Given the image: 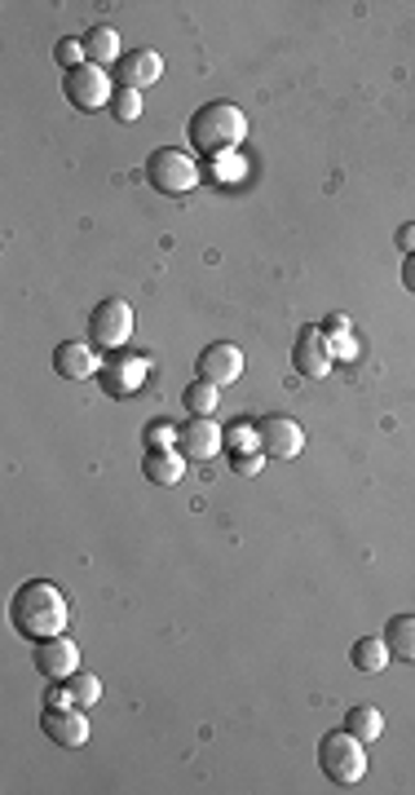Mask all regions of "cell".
<instances>
[{
	"instance_id": "obj_15",
	"label": "cell",
	"mask_w": 415,
	"mask_h": 795,
	"mask_svg": "<svg viewBox=\"0 0 415 795\" xmlns=\"http://www.w3.org/2000/svg\"><path fill=\"white\" fill-rule=\"evenodd\" d=\"M54 371H58L63 380H89V375H98L102 367H98L94 345H85V340H63V345L54 349Z\"/></svg>"
},
{
	"instance_id": "obj_5",
	"label": "cell",
	"mask_w": 415,
	"mask_h": 795,
	"mask_svg": "<svg viewBox=\"0 0 415 795\" xmlns=\"http://www.w3.org/2000/svg\"><path fill=\"white\" fill-rule=\"evenodd\" d=\"M133 327H138V314H133V305L120 301V296L94 305V314H89V336H94V345H98V349H111V353L129 345Z\"/></svg>"
},
{
	"instance_id": "obj_14",
	"label": "cell",
	"mask_w": 415,
	"mask_h": 795,
	"mask_svg": "<svg viewBox=\"0 0 415 795\" xmlns=\"http://www.w3.org/2000/svg\"><path fill=\"white\" fill-rule=\"evenodd\" d=\"M160 76H164V58L155 54V50H133V54H124L120 63H116V80L124 85V89H151V85H160Z\"/></svg>"
},
{
	"instance_id": "obj_2",
	"label": "cell",
	"mask_w": 415,
	"mask_h": 795,
	"mask_svg": "<svg viewBox=\"0 0 415 795\" xmlns=\"http://www.w3.org/2000/svg\"><path fill=\"white\" fill-rule=\"evenodd\" d=\"M186 138L199 155H230L248 142V116L243 107L234 102H204L190 124H186Z\"/></svg>"
},
{
	"instance_id": "obj_21",
	"label": "cell",
	"mask_w": 415,
	"mask_h": 795,
	"mask_svg": "<svg viewBox=\"0 0 415 795\" xmlns=\"http://www.w3.org/2000/svg\"><path fill=\"white\" fill-rule=\"evenodd\" d=\"M182 403H186V412H190V416H212V412H217V403H221V393H217V384L195 380V384H186Z\"/></svg>"
},
{
	"instance_id": "obj_12",
	"label": "cell",
	"mask_w": 415,
	"mask_h": 795,
	"mask_svg": "<svg viewBox=\"0 0 415 795\" xmlns=\"http://www.w3.org/2000/svg\"><path fill=\"white\" fill-rule=\"evenodd\" d=\"M199 380H208V384H234L239 375H243V349L239 345H230V340H217V345H204V353H199Z\"/></svg>"
},
{
	"instance_id": "obj_4",
	"label": "cell",
	"mask_w": 415,
	"mask_h": 795,
	"mask_svg": "<svg viewBox=\"0 0 415 795\" xmlns=\"http://www.w3.org/2000/svg\"><path fill=\"white\" fill-rule=\"evenodd\" d=\"M146 182L160 195H190L199 186V164H195V155H186L177 146H155L146 160Z\"/></svg>"
},
{
	"instance_id": "obj_10",
	"label": "cell",
	"mask_w": 415,
	"mask_h": 795,
	"mask_svg": "<svg viewBox=\"0 0 415 795\" xmlns=\"http://www.w3.org/2000/svg\"><path fill=\"white\" fill-rule=\"evenodd\" d=\"M41 729H45V738H50L54 747H63V751H76V747L89 742V716H85V707H76V703H72V707L45 703Z\"/></svg>"
},
{
	"instance_id": "obj_8",
	"label": "cell",
	"mask_w": 415,
	"mask_h": 795,
	"mask_svg": "<svg viewBox=\"0 0 415 795\" xmlns=\"http://www.w3.org/2000/svg\"><path fill=\"white\" fill-rule=\"evenodd\" d=\"M292 367L296 375L305 380H323L331 367H336V353H331V340L323 336V327H301L296 340H292Z\"/></svg>"
},
{
	"instance_id": "obj_18",
	"label": "cell",
	"mask_w": 415,
	"mask_h": 795,
	"mask_svg": "<svg viewBox=\"0 0 415 795\" xmlns=\"http://www.w3.org/2000/svg\"><path fill=\"white\" fill-rule=\"evenodd\" d=\"M349 658H353V667L358 672H367V676H380L384 667H389V645H384V636H358L353 645H349Z\"/></svg>"
},
{
	"instance_id": "obj_1",
	"label": "cell",
	"mask_w": 415,
	"mask_h": 795,
	"mask_svg": "<svg viewBox=\"0 0 415 795\" xmlns=\"http://www.w3.org/2000/svg\"><path fill=\"white\" fill-rule=\"evenodd\" d=\"M10 619H14V632L36 645V641H50V636H63V632H67L72 601H67V592L54 588L50 579H32V584H23V588L14 592Z\"/></svg>"
},
{
	"instance_id": "obj_13",
	"label": "cell",
	"mask_w": 415,
	"mask_h": 795,
	"mask_svg": "<svg viewBox=\"0 0 415 795\" xmlns=\"http://www.w3.org/2000/svg\"><path fill=\"white\" fill-rule=\"evenodd\" d=\"M226 447V429L212 421V416H190V425H182V438H177V451L186 460H199L208 465L217 451Z\"/></svg>"
},
{
	"instance_id": "obj_22",
	"label": "cell",
	"mask_w": 415,
	"mask_h": 795,
	"mask_svg": "<svg viewBox=\"0 0 415 795\" xmlns=\"http://www.w3.org/2000/svg\"><path fill=\"white\" fill-rule=\"evenodd\" d=\"M67 689H72V703L76 707H98V698H102V680L94 676V672H76L72 680H67Z\"/></svg>"
},
{
	"instance_id": "obj_24",
	"label": "cell",
	"mask_w": 415,
	"mask_h": 795,
	"mask_svg": "<svg viewBox=\"0 0 415 795\" xmlns=\"http://www.w3.org/2000/svg\"><path fill=\"white\" fill-rule=\"evenodd\" d=\"M142 438H146V451H168V447H177L182 425H173V421H151V425L142 429Z\"/></svg>"
},
{
	"instance_id": "obj_20",
	"label": "cell",
	"mask_w": 415,
	"mask_h": 795,
	"mask_svg": "<svg viewBox=\"0 0 415 795\" xmlns=\"http://www.w3.org/2000/svg\"><path fill=\"white\" fill-rule=\"evenodd\" d=\"M345 729H349L353 738H362V742H375V738L384 733V711L371 707V703H358V707L345 711Z\"/></svg>"
},
{
	"instance_id": "obj_17",
	"label": "cell",
	"mask_w": 415,
	"mask_h": 795,
	"mask_svg": "<svg viewBox=\"0 0 415 795\" xmlns=\"http://www.w3.org/2000/svg\"><path fill=\"white\" fill-rule=\"evenodd\" d=\"M124 58V50H120V32L116 28H89L85 32V63H94V67H111V63H120Z\"/></svg>"
},
{
	"instance_id": "obj_28",
	"label": "cell",
	"mask_w": 415,
	"mask_h": 795,
	"mask_svg": "<svg viewBox=\"0 0 415 795\" xmlns=\"http://www.w3.org/2000/svg\"><path fill=\"white\" fill-rule=\"evenodd\" d=\"M393 239H397V248H402V252L411 257V252H415V221H406V226H397V235H393Z\"/></svg>"
},
{
	"instance_id": "obj_9",
	"label": "cell",
	"mask_w": 415,
	"mask_h": 795,
	"mask_svg": "<svg viewBox=\"0 0 415 795\" xmlns=\"http://www.w3.org/2000/svg\"><path fill=\"white\" fill-rule=\"evenodd\" d=\"M256 447L265 460H296L305 451V429L292 416H265L256 421Z\"/></svg>"
},
{
	"instance_id": "obj_7",
	"label": "cell",
	"mask_w": 415,
	"mask_h": 795,
	"mask_svg": "<svg viewBox=\"0 0 415 795\" xmlns=\"http://www.w3.org/2000/svg\"><path fill=\"white\" fill-rule=\"evenodd\" d=\"M146 375H151V358H146V353H124V349H116V353L102 362L98 384H102L107 398H133V393L146 384Z\"/></svg>"
},
{
	"instance_id": "obj_16",
	"label": "cell",
	"mask_w": 415,
	"mask_h": 795,
	"mask_svg": "<svg viewBox=\"0 0 415 795\" xmlns=\"http://www.w3.org/2000/svg\"><path fill=\"white\" fill-rule=\"evenodd\" d=\"M142 473H146V482H155V487H177V482L186 478V456H182L177 447H168V451H146Z\"/></svg>"
},
{
	"instance_id": "obj_26",
	"label": "cell",
	"mask_w": 415,
	"mask_h": 795,
	"mask_svg": "<svg viewBox=\"0 0 415 795\" xmlns=\"http://www.w3.org/2000/svg\"><path fill=\"white\" fill-rule=\"evenodd\" d=\"M54 58H58V67H67V72L85 67V41H63V45L54 50Z\"/></svg>"
},
{
	"instance_id": "obj_27",
	"label": "cell",
	"mask_w": 415,
	"mask_h": 795,
	"mask_svg": "<svg viewBox=\"0 0 415 795\" xmlns=\"http://www.w3.org/2000/svg\"><path fill=\"white\" fill-rule=\"evenodd\" d=\"M318 327H323V336H327V340H340V336H349V331H353V318H349V314H327Z\"/></svg>"
},
{
	"instance_id": "obj_19",
	"label": "cell",
	"mask_w": 415,
	"mask_h": 795,
	"mask_svg": "<svg viewBox=\"0 0 415 795\" xmlns=\"http://www.w3.org/2000/svg\"><path fill=\"white\" fill-rule=\"evenodd\" d=\"M384 645H389L393 658L415 663V614H393L389 628H384Z\"/></svg>"
},
{
	"instance_id": "obj_3",
	"label": "cell",
	"mask_w": 415,
	"mask_h": 795,
	"mask_svg": "<svg viewBox=\"0 0 415 795\" xmlns=\"http://www.w3.org/2000/svg\"><path fill=\"white\" fill-rule=\"evenodd\" d=\"M318 769L336 786H358L367 777V742L353 738L349 729H331L318 738Z\"/></svg>"
},
{
	"instance_id": "obj_6",
	"label": "cell",
	"mask_w": 415,
	"mask_h": 795,
	"mask_svg": "<svg viewBox=\"0 0 415 795\" xmlns=\"http://www.w3.org/2000/svg\"><path fill=\"white\" fill-rule=\"evenodd\" d=\"M116 89H120V85H116L102 67H94V63H85V67H76V72H67V76H63V94H67V102H72L76 111H98V107H111Z\"/></svg>"
},
{
	"instance_id": "obj_29",
	"label": "cell",
	"mask_w": 415,
	"mask_h": 795,
	"mask_svg": "<svg viewBox=\"0 0 415 795\" xmlns=\"http://www.w3.org/2000/svg\"><path fill=\"white\" fill-rule=\"evenodd\" d=\"M402 287H406V292H415V252H411V257H402Z\"/></svg>"
},
{
	"instance_id": "obj_25",
	"label": "cell",
	"mask_w": 415,
	"mask_h": 795,
	"mask_svg": "<svg viewBox=\"0 0 415 795\" xmlns=\"http://www.w3.org/2000/svg\"><path fill=\"white\" fill-rule=\"evenodd\" d=\"M230 465H234V473L256 478V473L265 469V451H256V447H252V451H234V456H230Z\"/></svg>"
},
{
	"instance_id": "obj_23",
	"label": "cell",
	"mask_w": 415,
	"mask_h": 795,
	"mask_svg": "<svg viewBox=\"0 0 415 795\" xmlns=\"http://www.w3.org/2000/svg\"><path fill=\"white\" fill-rule=\"evenodd\" d=\"M107 111H111V116H116L120 124H138V120H142V94H138V89H124V85H120Z\"/></svg>"
},
{
	"instance_id": "obj_11",
	"label": "cell",
	"mask_w": 415,
	"mask_h": 795,
	"mask_svg": "<svg viewBox=\"0 0 415 795\" xmlns=\"http://www.w3.org/2000/svg\"><path fill=\"white\" fill-rule=\"evenodd\" d=\"M32 663L45 680H72L80 672V645L63 632V636H50V641H36L32 650Z\"/></svg>"
}]
</instances>
